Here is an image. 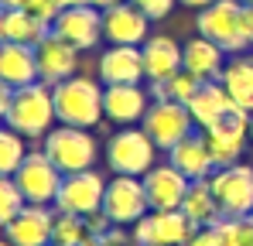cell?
<instances>
[{"label": "cell", "mask_w": 253, "mask_h": 246, "mask_svg": "<svg viewBox=\"0 0 253 246\" xmlns=\"http://www.w3.org/2000/svg\"><path fill=\"white\" fill-rule=\"evenodd\" d=\"M185 246H219V240H215V229H199V233H195V236H192V240H188V243Z\"/></svg>", "instance_id": "obj_35"}, {"label": "cell", "mask_w": 253, "mask_h": 246, "mask_svg": "<svg viewBox=\"0 0 253 246\" xmlns=\"http://www.w3.org/2000/svg\"><path fill=\"white\" fill-rule=\"evenodd\" d=\"M55 99H51V85L35 82V85H24V89H14V99H10V110L3 117V126L17 130L21 137L28 140H44L48 130H55Z\"/></svg>", "instance_id": "obj_2"}, {"label": "cell", "mask_w": 253, "mask_h": 246, "mask_svg": "<svg viewBox=\"0 0 253 246\" xmlns=\"http://www.w3.org/2000/svg\"><path fill=\"white\" fill-rule=\"evenodd\" d=\"M51 31H55L62 41H69L72 48L89 51V48H96L99 38H103V10H96L92 3L65 7V10L55 17Z\"/></svg>", "instance_id": "obj_13"}, {"label": "cell", "mask_w": 253, "mask_h": 246, "mask_svg": "<svg viewBox=\"0 0 253 246\" xmlns=\"http://www.w3.org/2000/svg\"><path fill=\"white\" fill-rule=\"evenodd\" d=\"M24 205H28V199L17 188V181L14 178H0V229H7Z\"/></svg>", "instance_id": "obj_31"}, {"label": "cell", "mask_w": 253, "mask_h": 246, "mask_svg": "<svg viewBox=\"0 0 253 246\" xmlns=\"http://www.w3.org/2000/svg\"><path fill=\"white\" fill-rule=\"evenodd\" d=\"M181 212L199 226V229H209L222 219V208L215 202V192H212L209 178L206 181H192L188 192H185V202H181Z\"/></svg>", "instance_id": "obj_27"}, {"label": "cell", "mask_w": 253, "mask_h": 246, "mask_svg": "<svg viewBox=\"0 0 253 246\" xmlns=\"http://www.w3.org/2000/svg\"><path fill=\"white\" fill-rule=\"evenodd\" d=\"M178 3H185V7H195V10H206L209 3H215V0H178Z\"/></svg>", "instance_id": "obj_38"}, {"label": "cell", "mask_w": 253, "mask_h": 246, "mask_svg": "<svg viewBox=\"0 0 253 246\" xmlns=\"http://www.w3.org/2000/svg\"><path fill=\"white\" fill-rule=\"evenodd\" d=\"M79 3H89V0H58L62 10H65V7H79Z\"/></svg>", "instance_id": "obj_40"}, {"label": "cell", "mask_w": 253, "mask_h": 246, "mask_svg": "<svg viewBox=\"0 0 253 246\" xmlns=\"http://www.w3.org/2000/svg\"><path fill=\"white\" fill-rule=\"evenodd\" d=\"M103 154L113 174H130V178H144L158 164V147L144 133V126H120L117 133H110Z\"/></svg>", "instance_id": "obj_5"}, {"label": "cell", "mask_w": 253, "mask_h": 246, "mask_svg": "<svg viewBox=\"0 0 253 246\" xmlns=\"http://www.w3.org/2000/svg\"><path fill=\"white\" fill-rule=\"evenodd\" d=\"M168 164H174L188 181H206L212 178V171H215V161H212V151L209 144H206V133H188L181 144H174L168 151Z\"/></svg>", "instance_id": "obj_20"}, {"label": "cell", "mask_w": 253, "mask_h": 246, "mask_svg": "<svg viewBox=\"0 0 253 246\" xmlns=\"http://www.w3.org/2000/svg\"><path fill=\"white\" fill-rule=\"evenodd\" d=\"M240 3H243V7H253V0H240Z\"/></svg>", "instance_id": "obj_42"}, {"label": "cell", "mask_w": 253, "mask_h": 246, "mask_svg": "<svg viewBox=\"0 0 253 246\" xmlns=\"http://www.w3.org/2000/svg\"><path fill=\"white\" fill-rule=\"evenodd\" d=\"M236 110V103L229 99V92L222 89V82H202L199 85V92L188 99V113H192V120L199 130H209L215 123L222 120L226 113H233Z\"/></svg>", "instance_id": "obj_24"}, {"label": "cell", "mask_w": 253, "mask_h": 246, "mask_svg": "<svg viewBox=\"0 0 253 246\" xmlns=\"http://www.w3.org/2000/svg\"><path fill=\"white\" fill-rule=\"evenodd\" d=\"M99 82L103 85H140L147 79L144 72V51L137 44H110L99 55Z\"/></svg>", "instance_id": "obj_14"}, {"label": "cell", "mask_w": 253, "mask_h": 246, "mask_svg": "<svg viewBox=\"0 0 253 246\" xmlns=\"http://www.w3.org/2000/svg\"><path fill=\"white\" fill-rule=\"evenodd\" d=\"M140 126H144V133L154 140L158 151H171L174 144H181V140L195 130V120H192L188 106H181V103L151 99V106H147Z\"/></svg>", "instance_id": "obj_6"}, {"label": "cell", "mask_w": 253, "mask_h": 246, "mask_svg": "<svg viewBox=\"0 0 253 246\" xmlns=\"http://www.w3.org/2000/svg\"><path fill=\"white\" fill-rule=\"evenodd\" d=\"M215 202L222 208V215L236 219V215H253V167L250 164H226L215 167L209 178Z\"/></svg>", "instance_id": "obj_9"}, {"label": "cell", "mask_w": 253, "mask_h": 246, "mask_svg": "<svg viewBox=\"0 0 253 246\" xmlns=\"http://www.w3.org/2000/svg\"><path fill=\"white\" fill-rule=\"evenodd\" d=\"M44 35H51V24H42L24 7H3L0 10V41H10V44H38Z\"/></svg>", "instance_id": "obj_25"}, {"label": "cell", "mask_w": 253, "mask_h": 246, "mask_svg": "<svg viewBox=\"0 0 253 246\" xmlns=\"http://www.w3.org/2000/svg\"><path fill=\"white\" fill-rule=\"evenodd\" d=\"M199 85L202 82L195 79L192 72H174L171 79L165 82H151V99H168V103H181V106H188V99L199 92Z\"/></svg>", "instance_id": "obj_28"}, {"label": "cell", "mask_w": 253, "mask_h": 246, "mask_svg": "<svg viewBox=\"0 0 253 246\" xmlns=\"http://www.w3.org/2000/svg\"><path fill=\"white\" fill-rule=\"evenodd\" d=\"M103 38L110 44H144L151 38V17L144 10H137L130 0L117 3L110 10H103Z\"/></svg>", "instance_id": "obj_16"}, {"label": "cell", "mask_w": 253, "mask_h": 246, "mask_svg": "<svg viewBox=\"0 0 253 246\" xmlns=\"http://www.w3.org/2000/svg\"><path fill=\"white\" fill-rule=\"evenodd\" d=\"M10 99H14V89H10L7 82L0 79V123H3V117H7V110H10Z\"/></svg>", "instance_id": "obj_36"}, {"label": "cell", "mask_w": 253, "mask_h": 246, "mask_svg": "<svg viewBox=\"0 0 253 246\" xmlns=\"http://www.w3.org/2000/svg\"><path fill=\"white\" fill-rule=\"evenodd\" d=\"M103 199H106V178L96 167H89V171H79V174H65L62 192L55 199V208L85 219V215L103 208Z\"/></svg>", "instance_id": "obj_12"}, {"label": "cell", "mask_w": 253, "mask_h": 246, "mask_svg": "<svg viewBox=\"0 0 253 246\" xmlns=\"http://www.w3.org/2000/svg\"><path fill=\"white\" fill-rule=\"evenodd\" d=\"M250 133H253V123H250Z\"/></svg>", "instance_id": "obj_44"}, {"label": "cell", "mask_w": 253, "mask_h": 246, "mask_svg": "<svg viewBox=\"0 0 253 246\" xmlns=\"http://www.w3.org/2000/svg\"><path fill=\"white\" fill-rule=\"evenodd\" d=\"M222 89L229 92V99L240 106V110H247L253 113V55H233L229 62H226V69H222Z\"/></svg>", "instance_id": "obj_26"}, {"label": "cell", "mask_w": 253, "mask_h": 246, "mask_svg": "<svg viewBox=\"0 0 253 246\" xmlns=\"http://www.w3.org/2000/svg\"><path fill=\"white\" fill-rule=\"evenodd\" d=\"M151 106V96L144 92V85H106L103 92V113L110 123H120V126H133V123L144 120Z\"/></svg>", "instance_id": "obj_19"}, {"label": "cell", "mask_w": 253, "mask_h": 246, "mask_svg": "<svg viewBox=\"0 0 253 246\" xmlns=\"http://www.w3.org/2000/svg\"><path fill=\"white\" fill-rule=\"evenodd\" d=\"M85 229H89V236H103V233H110V229H113V222H110V215L99 208V212L85 215Z\"/></svg>", "instance_id": "obj_34"}, {"label": "cell", "mask_w": 253, "mask_h": 246, "mask_svg": "<svg viewBox=\"0 0 253 246\" xmlns=\"http://www.w3.org/2000/svg\"><path fill=\"white\" fill-rule=\"evenodd\" d=\"M144 51V72L151 82H165L174 72H181V44L171 35H151L140 44Z\"/></svg>", "instance_id": "obj_23"}, {"label": "cell", "mask_w": 253, "mask_h": 246, "mask_svg": "<svg viewBox=\"0 0 253 246\" xmlns=\"http://www.w3.org/2000/svg\"><path fill=\"white\" fill-rule=\"evenodd\" d=\"M144 192H147V202L154 212H168V208H181L185 202V192H188V178L174 167V164H154L144 178Z\"/></svg>", "instance_id": "obj_17"}, {"label": "cell", "mask_w": 253, "mask_h": 246, "mask_svg": "<svg viewBox=\"0 0 253 246\" xmlns=\"http://www.w3.org/2000/svg\"><path fill=\"white\" fill-rule=\"evenodd\" d=\"M250 123H253V113H247V110H240V106H236L233 113H226V117L215 123V126L202 130V133H206V144H209V151H212V161H215V167L240 164L243 151H247Z\"/></svg>", "instance_id": "obj_10"}, {"label": "cell", "mask_w": 253, "mask_h": 246, "mask_svg": "<svg viewBox=\"0 0 253 246\" xmlns=\"http://www.w3.org/2000/svg\"><path fill=\"white\" fill-rule=\"evenodd\" d=\"M0 79L10 89H24L38 82V55L35 44H10L0 41Z\"/></svg>", "instance_id": "obj_22"}, {"label": "cell", "mask_w": 253, "mask_h": 246, "mask_svg": "<svg viewBox=\"0 0 253 246\" xmlns=\"http://www.w3.org/2000/svg\"><path fill=\"white\" fill-rule=\"evenodd\" d=\"M0 246H14V243H7V240H0Z\"/></svg>", "instance_id": "obj_43"}, {"label": "cell", "mask_w": 253, "mask_h": 246, "mask_svg": "<svg viewBox=\"0 0 253 246\" xmlns=\"http://www.w3.org/2000/svg\"><path fill=\"white\" fill-rule=\"evenodd\" d=\"M103 92L106 85L89 76H72V79L51 85V99H55V117L65 126H83L92 130L103 120Z\"/></svg>", "instance_id": "obj_1"}, {"label": "cell", "mask_w": 253, "mask_h": 246, "mask_svg": "<svg viewBox=\"0 0 253 246\" xmlns=\"http://www.w3.org/2000/svg\"><path fill=\"white\" fill-rule=\"evenodd\" d=\"M181 69L192 72L199 82H219L222 69H226V51L209 38H192L181 48Z\"/></svg>", "instance_id": "obj_21"}, {"label": "cell", "mask_w": 253, "mask_h": 246, "mask_svg": "<svg viewBox=\"0 0 253 246\" xmlns=\"http://www.w3.org/2000/svg\"><path fill=\"white\" fill-rule=\"evenodd\" d=\"M48 246H55V243H48Z\"/></svg>", "instance_id": "obj_45"}, {"label": "cell", "mask_w": 253, "mask_h": 246, "mask_svg": "<svg viewBox=\"0 0 253 246\" xmlns=\"http://www.w3.org/2000/svg\"><path fill=\"white\" fill-rule=\"evenodd\" d=\"M89 229H85L83 215H72V212H58L55 208V222H51V243L55 246H83Z\"/></svg>", "instance_id": "obj_30"}, {"label": "cell", "mask_w": 253, "mask_h": 246, "mask_svg": "<svg viewBox=\"0 0 253 246\" xmlns=\"http://www.w3.org/2000/svg\"><path fill=\"white\" fill-rule=\"evenodd\" d=\"M24 158H28V137L0 123V178H14Z\"/></svg>", "instance_id": "obj_29"}, {"label": "cell", "mask_w": 253, "mask_h": 246, "mask_svg": "<svg viewBox=\"0 0 253 246\" xmlns=\"http://www.w3.org/2000/svg\"><path fill=\"white\" fill-rule=\"evenodd\" d=\"M96 10H110V7H117V3H126V0H89Z\"/></svg>", "instance_id": "obj_37"}, {"label": "cell", "mask_w": 253, "mask_h": 246, "mask_svg": "<svg viewBox=\"0 0 253 246\" xmlns=\"http://www.w3.org/2000/svg\"><path fill=\"white\" fill-rule=\"evenodd\" d=\"M14 181H17V188L24 192V199L31 205H55L65 174L51 164V158L44 151H28V158L21 161Z\"/></svg>", "instance_id": "obj_7"}, {"label": "cell", "mask_w": 253, "mask_h": 246, "mask_svg": "<svg viewBox=\"0 0 253 246\" xmlns=\"http://www.w3.org/2000/svg\"><path fill=\"white\" fill-rule=\"evenodd\" d=\"M24 10H28L31 17H38L42 24H55V17L62 14L58 0H28V3H24Z\"/></svg>", "instance_id": "obj_32"}, {"label": "cell", "mask_w": 253, "mask_h": 246, "mask_svg": "<svg viewBox=\"0 0 253 246\" xmlns=\"http://www.w3.org/2000/svg\"><path fill=\"white\" fill-rule=\"evenodd\" d=\"M35 55H38V82L44 85H58V82L72 79L79 69V48L62 41L55 31L35 44Z\"/></svg>", "instance_id": "obj_15"}, {"label": "cell", "mask_w": 253, "mask_h": 246, "mask_svg": "<svg viewBox=\"0 0 253 246\" xmlns=\"http://www.w3.org/2000/svg\"><path fill=\"white\" fill-rule=\"evenodd\" d=\"M202 38L215 41L226 55H243L250 48V31H247V7L240 0H215L206 10H199L195 21Z\"/></svg>", "instance_id": "obj_3"}, {"label": "cell", "mask_w": 253, "mask_h": 246, "mask_svg": "<svg viewBox=\"0 0 253 246\" xmlns=\"http://www.w3.org/2000/svg\"><path fill=\"white\" fill-rule=\"evenodd\" d=\"M42 151L51 158V164L62 171V174H79V171H89L96 158H99V144L96 137L83 130V126H65L58 123L55 130H48Z\"/></svg>", "instance_id": "obj_4"}, {"label": "cell", "mask_w": 253, "mask_h": 246, "mask_svg": "<svg viewBox=\"0 0 253 246\" xmlns=\"http://www.w3.org/2000/svg\"><path fill=\"white\" fill-rule=\"evenodd\" d=\"M247 31H250V48H253V7H247Z\"/></svg>", "instance_id": "obj_39"}, {"label": "cell", "mask_w": 253, "mask_h": 246, "mask_svg": "<svg viewBox=\"0 0 253 246\" xmlns=\"http://www.w3.org/2000/svg\"><path fill=\"white\" fill-rule=\"evenodd\" d=\"M0 10H3V7H0Z\"/></svg>", "instance_id": "obj_46"}, {"label": "cell", "mask_w": 253, "mask_h": 246, "mask_svg": "<svg viewBox=\"0 0 253 246\" xmlns=\"http://www.w3.org/2000/svg\"><path fill=\"white\" fill-rule=\"evenodd\" d=\"M103 212L110 215L113 226H137L151 212L144 181L140 178H130V174H113V181H106Z\"/></svg>", "instance_id": "obj_11"}, {"label": "cell", "mask_w": 253, "mask_h": 246, "mask_svg": "<svg viewBox=\"0 0 253 246\" xmlns=\"http://www.w3.org/2000/svg\"><path fill=\"white\" fill-rule=\"evenodd\" d=\"M28 0H0V7H24Z\"/></svg>", "instance_id": "obj_41"}, {"label": "cell", "mask_w": 253, "mask_h": 246, "mask_svg": "<svg viewBox=\"0 0 253 246\" xmlns=\"http://www.w3.org/2000/svg\"><path fill=\"white\" fill-rule=\"evenodd\" d=\"M195 233H199V226L181 208H168V212L151 208L133 226V246H185Z\"/></svg>", "instance_id": "obj_8"}, {"label": "cell", "mask_w": 253, "mask_h": 246, "mask_svg": "<svg viewBox=\"0 0 253 246\" xmlns=\"http://www.w3.org/2000/svg\"><path fill=\"white\" fill-rule=\"evenodd\" d=\"M51 222H55V205H24L17 219L3 229V240L14 246H48L51 243Z\"/></svg>", "instance_id": "obj_18"}, {"label": "cell", "mask_w": 253, "mask_h": 246, "mask_svg": "<svg viewBox=\"0 0 253 246\" xmlns=\"http://www.w3.org/2000/svg\"><path fill=\"white\" fill-rule=\"evenodd\" d=\"M137 10H144L151 21H161V17H168L171 10H174V3L178 0H130Z\"/></svg>", "instance_id": "obj_33"}]
</instances>
